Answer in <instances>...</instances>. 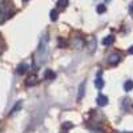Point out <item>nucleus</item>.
Wrapping results in <instances>:
<instances>
[{
	"mask_svg": "<svg viewBox=\"0 0 133 133\" xmlns=\"http://www.w3.org/2000/svg\"><path fill=\"white\" fill-rule=\"evenodd\" d=\"M20 105H21V103L19 101V103H17V105H15V107H14L12 109H11V112H9V115H12V113H15V112H16V110H19Z\"/></svg>",
	"mask_w": 133,
	"mask_h": 133,
	"instance_id": "obj_16",
	"label": "nucleus"
},
{
	"mask_svg": "<svg viewBox=\"0 0 133 133\" xmlns=\"http://www.w3.org/2000/svg\"><path fill=\"white\" fill-rule=\"evenodd\" d=\"M105 11H107V8H105L104 4H98V5H97V12H98V14H104Z\"/></svg>",
	"mask_w": 133,
	"mask_h": 133,
	"instance_id": "obj_14",
	"label": "nucleus"
},
{
	"mask_svg": "<svg viewBox=\"0 0 133 133\" xmlns=\"http://www.w3.org/2000/svg\"><path fill=\"white\" fill-rule=\"evenodd\" d=\"M44 76H45V79H47V80H53L55 77H56V73H55L53 71H51V69H48Z\"/></svg>",
	"mask_w": 133,
	"mask_h": 133,
	"instance_id": "obj_11",
	"label": "nucleus"
},
{
	"mask_svg": "<svg viewBox=\"0 0 133 133\" xmlns=\"http://www.w3.org/2000/svg\"><path fill=\"white\" fill-rule=\"evenodd\" d=\"M118 133H133V132H118Z\"/></svg>",
	"mask_w": 133,
	"mask_h": 133,
	"instance_id": "obj_20",
	"label": "nucleus"
},
{
	"mask_svg": "<svg viewBox=\"0 0 133 133\" xmlns=\"http://www.w3.org/2000/svg\"><path fill=\"white\" fill-rule=\"evenodd\" d=\"M28 71V65L27 64H20L19 66H17V73L19 75H23V73H25Z\"/></svg>",
	"mask_w": 133,
	"mask_h": 133,
	"instance_id": "obj_7",
	"label": "nucleus"
},
{
	"mask_svg": "<svg viewBox=\"0 0 133 133\" xmlns=\"http://www.w3.org/2000/svg\"><path fill=\"white\" fill-rule=\"evenodd\" d=\"M61 133H65V132H61Z\"/></svg>",
	"mask_w": 133,
	"mask_h": 133,
	"instance_id": "obj_21",
	"label": "nucleus"
},
{
	"mask_svg": "<svg viewBox=\"0 0 133 133\" xmlns=\"http://www.w3.org/2000/svg\"><path fill=\"white\" fill-rule=\"evenodd\" d=\"M115 41V36H112V35H109V36H107L104 40H103V44L104 45H110Z\"/></svg>",
	"mask_w": 133,
	"mask_h": 133,
	"instance_id": "obj_8",
	"label": "nucleus"
},
{
	"mask_svg": "<svg viewBox=\"0 0 133 133\" xmlns=\"http://www.w3.org/2000/svg\"><path fill=\"white\" fill-rule=\"evenodd\" d=\"M84 93H85V81L81 83V85L79 87V93H77V98L81 100L84 97Z\"/></svg>",
	"mask_w": 133,
	"mask_h": 133,
	"instance_id": "obj_6",
	"label": "nucleus"
},
{
	"mask_svg": "<svg viewBox=\"0 0 133 133\" xmlns=\"http://www.w3.org/2000/svg\"><path fill=\"white\" fill-rule=\"evenodd\" d=\"M97 104H98L100 107H105V105L108 104V98H107V96L100 95V96L97 97Z\"/></svg>",
	"mask_w": 133,
	"mask_h": 133,
	"instance_id": "obj_5",
	"label": "nucleus"
},
{
	"mask_svg": "<svg viewBox=\"0 0 133 133\" xmlns=\"http://www.w3.org/2000/svg\"><path fill=\"white\" fill-rule=\"evenodd\" d=\"M128 52H129L130 55H133V45H132V47H130V48L128 49Z\"/></svg>",
	"mask_w": 133,
	"mask_h": 133,
	"instance_id": "obj_18",
	"label": "nucleus"
},
{
	"mask_svg": "<svg viewBox=\"0 0 133 133\" xmlns=\"http://www.w3.org/2000/svg\"><path fill=\"white\" fill-rule=\"evenodd\" d=\"M123 107H124V109L127 110V112H130V110L133 109V101L127 97V98L123 100Z\"/></svg>",
	"mask_w": 133,
	"mask_h": 133,
	"instance_id": "obj_2",
	"label": "nucleus"
},
{
	"mask_svg": "<svg viewBox=\"0 0 133 133\" xmlns=\"http://www.w3.org/2000/svg\"><path fill=\"white\" fill-rule=\"evenodd\" d=\"M49 15H51V20H52V21H56V20H57L59 14H57V11H56V9H52Z\"/></svg>",
	"mask_w": 133,
	"mask_h": 133,
	"instance_id": "obj_13",
	"label": "nucleus"
},
{
	"mask_svg": "<svg viewBox=\"0 0 133 133\" xmlns=\"http://www.w3.org/2000/svg\"><path fill=\"white\" fill-rule=\"evenodd\" d=\"M57 5L61 7V8L66 7V5H68V0H59V2H57Z\"/></svg>",
	"mask_w": 133,
	"mask_h": 133,
	"instance_id": "obj_15",
	"label": "nucleus"
},
{
	"mask_svg": "<svg viewBox=\"0 0 133 133\" xmlns=\"http://www.w3.org/2000/svg\"><path fill=\"white\" fill-rule=\"evenodd\" d=\"M48 37L47 36H43V39H41V41H40V47H39V49H37V59H39V64H43L44 61H45V57H47V51H48ZM36 59V60H37Z\"/></svg>",
	"mask_w": 133,
	"mask_h": 133,
	"instance_id": "obj_1",
	"label": "nucleus"
},
{
	"mask_svg": "<svg viewBox=\"0 0 133 133\" xmlns=\"http://www.w3.org/2000/svg\"><path fill=\"white\" fill-rule=\"evenodd\" d=\"M95 51H96V39L92 37V40H91V43H89V52L93 53Z\"/></svg>",
	"mask_w": 133,
	"mask_h": 133,
	"instance_id": "obj_12",
	"label": "nucleus"
},
{
	"mask_svg": "<svg viewBox=\"0 0 133 133\" xmlns=\"http://www.w3.org/2000/svg\"><path fill=\"white\" fill-rule=\"evenodd\" d=\"M37 75H31L29 77H28V80L25 81V84H27V87H33V85H36L37 84Z\"/></svg>",
	"mask_w": 133,
	"mask_h": 133,
	"instance_id": "obj_3",
	"label": "nucleus"
},
{
	"mask_svg": "<svg viewBox=\"0 0 133 133\" xmlns=\"http://www.w3.org/2000/svg\"><path fill=\"white\" fill-rule=\"evenodd\" d=\"M120 60H121V56L118 53H113V55H110V56H109V63L112 65H117L120 63Z\"/></svg>",
	"mask_w": 133,
	"mask_h": 133,
	"instance_id": "obj_4",
	"label": "nucleus"
},
{
	"mask_svg": "<svg viewBox=\"0 0 133 133\" xmlns=\"http://www.w3.org/2000/svg\"><path fill=\"white\" fill-rule=\"evenodd\" d=\"M63 128L64 129H71V128H73V124L72 123H64L63 124Z\"/></svg>",
	"mask_w": 133,
	"mask_h": 133,
	"instance_id": "obj_17",
	"label": "nucleus"
},
{
	"mask_svg": "<svg viewBox=\"0 0 133 133\" xmlns=\"http://www.w3.org/2000/svg\"><path fill=\"white\" fill-rule=\"evenodd\" d=\"M124 89H125L127 92H130V91L133 89V81H132V80H127V81H125Z\"/></svg>",
	"mask_w": 133,
	"mask_h": 133,
	"instance_id": "obj_10",
	"label": "nucleus"
},
{
	"mask_svg": "<svg viewBox=\"0 0 133 133\" xmlns=\"http://www.w3.org/2000/svg\"><path fill=\"white\" fill-rule=\"evenodd\" d=\"M95 87L97 88V89H101V88L104 87V80L101 79V77H97V79L95 80Z\"/></svg>",
	"mask_w": 133,
	"mask_h": 133,
	"instance_id": "obj_9",
	"label": "nucleus"
},
{
	"mask_svg": "<svg viewBox=\"0 0 133 133\" xmlns=\"http://www.w3.org/2000/svg\"><path fill=\"white\" fill-rule=\"evenodd\" d=\"M132 11H133V3L130 4V12H132Z\"/></svg>",
	"mask_w": 133,
	"mask_h": 133,
	"instance_id": "obj_19",
	"label": "nucleus"
}]
</instances>
